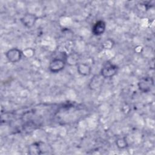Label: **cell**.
Returning a JSON list of instances; mask_svg holds the SVG:
<instances>
[{"label": "cell", "instance_id": "7c38bea8", "mask_svg": "<svg viewBox=\"0 0 155 155\" xmlns=\"http://www.w3.org/2000/svg\"><path fill=\"white\" fill-rule=\"evenodd\" d=\"M114 45V42L113 41V39L108 38L102 43V47L104 49L110 50L113 47Z\"/></svg>", "mask_w": 155, "mask_h": 155}, {"label": "cell", "instance_id": "277c9868", "mask_svg": "<svg viewBox=\"0 0 155 155\" xmlns=\"http://www.w3.org/2000/svg\"><path fill=\"white\" fill-rule=\"evenodd\" d=\"M23 52L17 48H12L5 53L8 61L12 63L18 62L22 58Z\"/></svg>", "mask_w": 155, "mask_h": 155}, {"label": "cell", "instance_id": "52a82bcc", "mask_svg": "<svg viewBox=\"0 0 155 155\" xmlns=\"http://www.w3.org/2000/svg\"><path fill=\"white\" fill-rule=\"evenodd\" d=\"M79 61V55L78 53L73 52L67 54L65 56V62L66 64L70 66L78 65Z\"/></svg>", "mask_w": 155, "mask_h": 155}, {"label": "cell", "instance_id": "8992f818", "mask_svg": "<svg viewBox=\"0 0 155 155\" xmlns=\"http://www.w3.org/2000/svg\"><path fill=\"white\" fill-rule=\"evenodd\" d=\"M106 24L102 20L97 21L92 27V33L95 36H101L105 31Z\"/></svg>", "mask_w": 155, "mask_h": 155}, {"label": "cell", "instance_id": "8fae6325", "mask_svg": "<svg viewBox=\"0 0 155 155\" xmlns=\"http://www.w3.org/2000/svg\"><path fill=\"white\" fill-rule=\"evenodd\" d=\"M116 145L119 149H124L128 147V142L125 137H119L116 140Z\"/></svg>", "mask_w": 155, "mask_h": 155}, {"label": "cell", "instance_id": "9c48e42d", "mask_svg": "<svg viewBox=\"0 0 155 155\" xmlns=\"http://www.w3.org/2000/svg\"><path fill=\"white\" fill-rule=\"evenodd\" d=\"M102 76L101 75H95L93 77L89 83V87L91 90H96L99 88L103 82Z\"/></svg>", "mask_w": 155, "mask_h": 155}, {"label": "cell", "instance_id": "5b68a950", "mask_svg": "<svg viewBox=\"0 0 155 155\" xmlns=\"http://www.w3.org/2000/svg\"><path fill=\"white\" fill-rule=\"evenodd\" d=\"M38 20V16L31 13L25 14L21 18V22L27 28L33 27Z\"/></svg>", "mask_w": 155, "mask_h": 155}, {"label": "cell", "instance_id": "30bf717a", "mask_svg": "<svg viewBox=\"0 0 155 155\" xmlns=\"http://www.w3.org/2000/svg\"><path fill=\"white\" fill-rule=\"evenodd\" d=\"M41 142H35L31 144L29 147V150L28 153L30 154H41L44 153V151H42V145L41 144Z\"/></svg>", "mask_w": 155, "mask_h": 155}, {"label": "cell", "instance_id": "7a4b0ae2", "mask_svg": "<svg viewBox=\"0 0 155 155\" xmlns=\"http://www.w3.org/2000/svg\"><path fill=\"white\" fill-rule=\"evenodd\" d=\"M119 67L111 63H106L101 70V75L104 78H111L115 76L118 71Z\"/></svg>", "mask_w": 155, "mask_h": 155}, {"label": "cell", "instance_id": "3957f363", "mask_svg": "<svg viewBox=\"0 0 155 155\" xmlns=\"http://www.w3.org/2000/svg\"><path fill=\"white\" fill-rule=\"evenodd\" d=\"M65 59L56 58L53 59L50 61L48 66V69L50 72L53 73H57L61 71L65 68Z\"/></svg>", "mask_w": 155, "mask_h": 155}, {"label": "cell", "instance_id": "ba28073f", "mask_svg": "<svg viewBox=\"0 0 155 155\" xmlns=\"http://www.w3.org/2000/svg\"><path fill=\"white\" fill-rule=\"evenodd\" d=\"M77 71L79 74L87 76L90 74L91 72V68L87 64L79 63L77 65Z\"/></svg>", "mask_w": 155, "mask_h": 155}, {"label": "cell", "instance_id": "6da1fadb", "mask_svg": "<svg viewBox=\"0 0 155 155\" xmlns=\"http://www.w3.org/2000/svg\"><path fill=\"white\" fill-rule=\"evenodd\" d=\"M137 86L142 92L148 93L151 90L154 86V79L149 76L142 77L139 80Z\"/></svg>", "mask_w": 155, "mask_h": 155}]
</instances>
